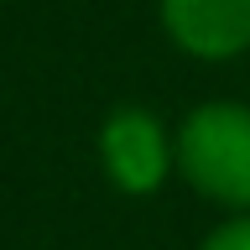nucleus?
<instances>
[{"mask_svg": "<svg viewBox=\"0 0 250 250\" xmlns=\"http://www.w3.org/2000/svg\"><path fill=\"white\" fill-rule=\"evenodd\" d=\"M172 151L193 193L229 214H250V104L214 99L188 109L172 136Z\"/></svg>", "mask_w": 250, "mask_h": 250, "instance_id": "f257e3e1", "label": "nucleus"}, {"mask_svg": "<svg viewBox=\"0 0 250 250\" xmlns=\"http://www.w3.org/2000/svg\"><path fill=\"white\" fill-rule=\"evenodd\" d=\"M99 167L120 193L146 198L167 183V172H177V151H172V136L162 130L151 109L120 104L99 125Z\"/></svg>", "mask_w": 250, "mask_h": 250, "instance_id": "f03ea898", "label": "nucleus"}, {"mask_svg": "<svg viewBox=\"0 0 250 250\" xmlns=\"http://www.w3.org/2000/svg\"><path fill=\"white\" fill-rule=\"evenodd\" d=\"M162 26L188 58L224 62L250 52V0H156Z\"/></svg>", "mask_w": 250, "mask_h": 250, "instance_id": "7ed1b4c3", "label": "nucleus"}, {"mask_svg": "<svg viewBox=\"0 0 250 250\" xmlns=\"http://www.w3.org/2000/svg\"><path fill=\"white\" fill-rule=\"evenodd\" d=\"M198 250H250V214H229V224H219Z\"/></svg>", "mask_w": 250, "mask_h": 250, "instance_id": "20e7f679", "label": "nucleus"}]
</instances>
